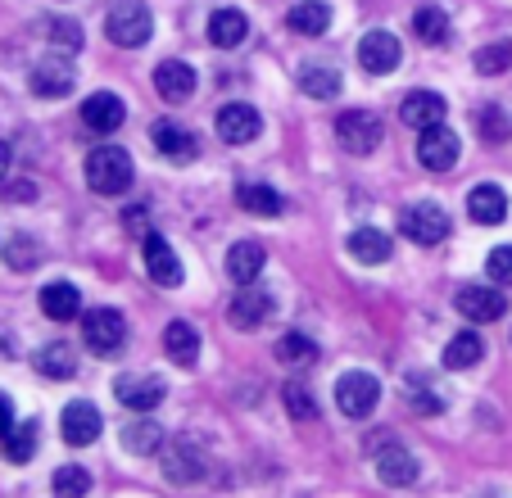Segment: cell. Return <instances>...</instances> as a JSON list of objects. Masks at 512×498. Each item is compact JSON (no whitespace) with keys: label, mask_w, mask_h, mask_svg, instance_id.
I'll list each match as a JSON object with an SVG mask.
<instances>
[{"label":"cell","mask_w":512,"mask_h":498,"mask_svg":"<svg viewBox=\"0 0 512 498\" xmlns=\"http://www.w3.org/2000/svg\"><path fill=\"white\" fill-rule=\"evenodd\" d=\"M300 91L313 100H336L340 96V73L327 64H304L300 68Z\"/></svg>","instance_id":"31"},{"label":"cell","mask_w":512,"mask_h":498,"mask_svg":"<svg viewBox=\"0 0 512 498\" xmlns=\"http://www.w3.org/2000/svg\"><path fill=\"white\" fill-rule=\"evenodd\" d=\"M263 263H268V254H263V245H254V240H236V245L227 249V277H232L236 286H254Z\"/></svg>","instance_id":"21"},{"label":"cell","mask_w":512,"mask_h":498,"mask_svg":"<svg viewBox=\"0 0 512 498\" xmlns=\"http://www.w3.org/2000/svg\"><path fill=\"white\" fill-rule=\"evenodd\" d=\"M485 272H490L494 286H512V245L490 249V259H485Z\"/></svg>","instance_id":"42"},{"label":"cell","mask_w":512,"mask_h":498,"mask_svg":"<svg viewBox=\"0 0 512 498\" xmlns=\"http://www.w3.org/2000/svg\"><path fill=\"white\" fill-rule=\"evenodd\" d=\"M245 37H250V23H245L241 10H218V14L209 19V41H213V46L236 50Z\"/></svg>","instance_id":"28"},{"label":"cell","mask_w":512,"mask_h":498,"mask_svg":"<svg viewBox=\"0 0 512 498\" xmlns=\"http://www.w3.org/2000/svg\"><path fill=\"white\" fill-rule=\"evenodd\" d=\"M55 498H87L91 489V471L87 467H59L55 471Z\"/></svg>","instance_id":"40"},{"label":"cell","mask_w":512,"mask_h":498,"mask_svg":"<svg viewBox=\"0 0 512 498\" xmlns=\"http://www.w3.org/2000/svg\"><path fill=\"white\" fill-rule=\"evenodd\" d=\"M37 435H41V426H37V422L14 426V431L5 435V458H10V462H28L32 453H37Z\"/></svg>","instance_id":"39"},{"label":"cell","mask_w":512,"mask_h":498,"mask_svg":"<svg viewBox=\"0 0 512 498\" xmlns=\"http://www.w3.org/2000/svg\"><path fill=\"white\" fill-rule=\"evenodd\" d=\"M155 91L168 100V105H182V100H191L195 96L191 64H182V59H164V64L155 68Z\"/></svg>","instance_id":"18"},{"label":"cell","mask_w":512,"mask_h":498,"mask_svg":"<svg viewBox=\"0 0 512 498\" xmlns=\"http://www.w3.org/2000/svg\"><path fill=\"white\" fill-rule=\"evenodd\" d=\"M213 127H218V141H227V145H245V141H254L259 136V127H263V118L254 114V105H223L218 109V118H213Z\"/></svg>","instance_id":"14"},{"label":"cell","mask_w":512,"mask_h":498,"mask_svg":"<svg viewBox=\"0 0 512 498\" xmlns=\"http://www.w3.org/2000/svg\"><path fill=\"white\" fill-rule=\"evenodd\" d=\"M123 449L132 453V458L159 453V449H164V431H159V422H150V417H145V422H132L123 431Z\"/></svg>","instance_id":"33"},{"label":"cell","mask_w":512,"mask_h":498,"mask_svg":"<svg viewBox=\"0 0 512 498\" xmlns=\"http://www.w3.org/2000/svg\"><path fill=\"white\" fill-rule=\"evenodd\" d=\"M50 37H55V46H59V50H73V55L82 50V28H78V23L55 19V23H50Z\"/></svg>","instance_id":"44"},{"label":"cell","mask_w":512,"mask_h":498,"mask_svg":"<svg viewBox=\"0 0 512 498\" xmlns=\"http://www.w3.org/2000/svg\"><path fill=\"white\" fill-rule=\"evenodd\" d=\"M458 150H463V141L445 123L422 127V136H417V163H422L426 173H449L458 163Z\"/></svg>","instance_id":"6"},{"label":"cell","mask_w":512,"mask_h":498,"mask_svg":"<svg viewBox=\"0 0 512 498\" xmlns=\"http://www.w3.org/2000/svg\"><path fill=\"white\" fill-rule=\"evenodd\" d=\"M59 431H64V440L73 444V449H87V444L100 440V431H105V417H100L91 403H68L64 417H59Z\"/></svg>","instance_id":"12"},{"label":"cell","mask_w":512,"mask_h":498,"mask_svg":"<svg viewBox=\"0 0 512 498\" xmlns=\"http://www.w3.org/2000/svg\"><path fill=\"white\" fill-rule=\"evenodd\" d=\"M281 403H286V412L295 417V422H318V399H313L309 385L290 381L286 390H281Z\"/></svg>","instance_id":"37"},{"label":"cell","mask_w":512,"mask_h":498,"mask_svg":"<svg viewBox=\"0 0 512 498\" xmlns=\"http://www.w3.org/2000/svg\"><path fill=\"white\" fill-rule=\"evenodd\" d=\"M105 32H109L114 46L136 50V46L150 41V32H155V14L145 10L141 0H118L114 10H109V19H105Z\"/></svg>","instance_id":"2"},{"label":"cell","mask_w":512,"mask_h":498,"mask_svg":"<svg viewBox=\"0 0 512 498\" xmlns=\"http://www.w3.org/2000/svg\"><path fill=\"white\" fill-rule=\"evenodd\" d=\"M476 123H481V136L485 141H508V132H512V118L503 114L499 105H490V109H481V118H476Z\"/></svg>","instance_id":"41"},{"label":"cell","mask_w":512,"mask_h":498,"mask_svg":"<svg viewBox=\"0 0 512 498\" xmlns=\"http://www.w3.org/2000/svg\"><path fill=\"white\" fill-rule=\"evenodd\" d=\"M5 168H10V150L0 145V177H5Z\"/></svg>","instance_id":"47"},{"label":"cell","mask_w":512,"mask_h":498,"mask_svg":"<svg viewBox=\"0 0 512 498\" xmlns=\"http://www.w3.org/2000/svg\"><path fill=\"white\" fill-rule=\"evenodd\" d=\"M73 82H78V73H73V64H68V59H41V64L32 68V77H28L32 96H41V100L68 96V91H73Z\"/></svg>","instance_id":"15"},{"label":"cell","mask_w":512,"mask_h":498,"mask_svg":"<svg viewBox=\"0 0 512 498\" xmlns=\"http://www.w3.org/2000/svg\"><path fill=\"white\" fill-rule=\"evenodd\" d=\"M345 245H349V254H354L358 263H368V268H377V263L390 259V236H386V231H377V227L349 231Z\"/></svg>","instance_id":"26"},{"label":"cell","mask_w":512,"mask_h":498,"mask_svg":"<svg viewBox=\"0 0 512 498\" xmlns=\"http://www.w3.org/2000/svg\"><path fill=\"white\" fill-rule=\"evenodd\" d=\"M14 431V403H10V394H0V440Z\"/></svg>","instance_id":"45"},{"label":"cell","mask_w":512,"mask_h":498,"mask_svg":"<svg viewBox=\"0 0 512 498\" xmlns=\"http://www.w3.org/2000/svg\"><path fill=\"white\" fill-rule=\"evenodd\" d=\"M5 259H10L14 272H28L32 263H37V245H32V240H10V245H5Z\"/></svg>","instance_id":"43"},{"label":"cell","mask_w":512,"mask_h":498,"mask_svg":"<svg viewBox=\"0 0 512 498\" xmlns=\"http://www.w3.org/2000/svg\"><path fill=\"white\" fill-rule=\"evenodd\" d=\"M413 32L422 41H431V46H440V41H449V14L440 5H422L413 14Z\"/></svg>","instance_id":"36"},{"label":"cell","mask_w":512,"mask_h":498,"mask_svg":"<svg viewBox=\"0 0 512 498\" xmlns=\"http://www.w3.org/2000/svg\"><path fill=\"white\" fill-rule=\"evenodd\" d=\"M399 118H404L408 127H435L445 123V96H435V91H408L404 105H399Z\"/></svg>","instance_id":"22"},{"label":"cell","mask_w":512,"mask_h":498,"mask_svg":"<svg viewBox=\"0 0 512 498\" xmlns=\"http://www.w3.org/2000/svg\"><path fill=\"white\" fill-rule=\"evenodd\" d=\"M404 399H408V408L417 412V417H431V412H445V399H440V390L435 385H426V376H408L404 385Z\"/></svg>","instance_id":"34"},{"label":"cell","mask_w":512,"mask_h":498,"mask_svg":"<svg viewBox=\"0 0 512 498\" xmlns=\"http://www.w3.org/2000/svg\"><path fill=\"white\" fill-rule=\"evenodd\" d=\"M481 358H485V340L476 336V331H458V336L445 345V367L449 372H467V367H476Z\"/></svg>","instance_id":"30"},{"label":"cell","mask_w":512,"mask_h":498,"mask_svg":"<svg viewBox=\"0 0 512 498\" xmlns=\"http://www.w3.org/2000/svg\"><path fill=\"white\" fill-rule=\"evenodd\" d=\"M377 399H381V385H377V376H368V372H345L336 381V408L345 412V417H354V422L372 417Z\"/></svg>","instance_id":"4"},{"label":"cell","mask_w":512,"mask_h":498,"mask_svg":"<svg viewBox=\"0 0 512 498\" xmlns=\"http://www.w3.org/2000/svg\"><path fill=\"white\" fill-rule=\"evenodd\" d=\"M114 394H118V403L132 412H155L159 403H164L168 385H164V376H155V372H127V376H118Z\"/></svg>","instance_id":"8"},{"label":"cell","mask_w":512,"mask_h":498,"mask_svg":"<svg viewBox=\"0 0 512 498\" xmlns=\"http://www.w3.org/2000/svg\"><path fill=\"white\" fill-rule=\"evenodd\" d=\"M467 213H472V222H481V227H499V222L508 218V195H503V186H494V182L472 186Z\"/></svg>","instance_id":"20"},{"label":"cell","mask_w":512,"mask_h":498,"mask_svg":"<svg viewBox=\"0 0 512 498\" xmlns=\"http://www.w3.org/2000/svg\"><path fill=\"white\" fill-rule=\"evenodd\" d=\"M236 204H241L245 213H254V218H281V213H286L281 191H272V186H263V182L236 186Z\"/></svg>","instance_id":"24"},{"label":"cell","mask_w":512,"mask_h":498,"mask_svg":"<svg viewBox=\"0 0 512 498\" xmlns=\"http://www.w3.org/2000/svg\"><path fill=\"white\" fill-rule=\"evenodd\" d=\"M82 340L100 358L118 354L127 345V317L118 308H91V313H82Z\"/></svg>","instance_id":"3"},{"label":"cell","mask_w":512,"mask_h":498,"mask_svg":"<svg viewBox=\"0 0 512 498\" xmlns=\"http://www.w3.org/2000/svg\"><path fill=\"white\" fill-rule=\"evenodd\" d=\"M164 354L173 358V363H182V367H191L195 358H200V336H195L191 322H168V331H164Z\"/></svg>","instance_id":"29"},{"label":"cell","mask_w":512,"mask_h":498,"mask_svg":"<svg viewBox=\"0 0 512 498\" xmlns=\"http://www.w3.org/2000/svg\"><path fill=\"white\" fill-rule=\"evenodd\" d=\"M155 150L164 154L168 163H191L195 159V136L186 132V127H177V123H155Z\"/></svg>","instance_id":"25"},{"label":"cell","mask_w":512,"mask_h":498,"mask_svg":"<svg viewBox=\"0 0 512 498\" xmlns=\"http://www.w3.org/2000/svg\"><path fill=\"white\" fill-rule=\"evenodd\" d=\"M127 227H132V231H141V222H145V209H127Z\"/></svg>","instance_id":"46"},{"label":"cell","mask_w":512,"mask_h":498,"mask_svg":"<svg viewBox=\"0 0 512 498\" xmlns=\"http://www.w3.org/2000/svg\"><path fill=\"white\" fill-rule=\"evenodd\" d=\"M87 186L96 195H123L132 186V154L118 145H100L87 154Z\"/></svg>","instance_id":"1"},{"label":"cell","mask_w":512,"mask_h":498,"mask_svg":"<svg viewBox=\"0 0 512 498\" xmlns=\"http://www.w3.org/2000/svg\"><path fill=\"white\" fill-rule=\"evenodd\" d=\"M358 64H363V73L372 77H386L399 68V37H390V32H368V37L358 41Z\"/></svg>","instance_id":"16"},{"label":"cell","mask_w":512,"mask_h":498,"mask_svg":"<svg viewBox=\"0 0 512 498\" xmlns=\"http://www.w3.org/2000/svg\"><path fill=\"white\" fill-rule=\"evenodd\" d=\"M272 354H277V363H286V367H313V363H318L322 349L313 345L309 336L290 331V336H281V340H277V349H272Z\"/></svg>","instance_id":"32"},{"label":"cell","mask_w":512,"mask_h":498,"mask_svg":"<svg viewBox=\"0 0 512 498\" xmlns=\"http://www.w3.org/2000/svg\"><path fill=\"white\" fill-rule=\"evenodd\" d=\"M472 64H476V73H481V77L508 73V68H512V41H490V46H481Z\"/></svg>","instance_id":"38"},{"label":"cell","mask_w":512,"mask_h":498,"mask_svg":"<svg viewBox=\"0 0 512 498\" xmlns=\"http://www.w3.org/2000/svg\"><path fill=\"white\" fill-rule=\"evenodd\" d=\"M141 259H145L150 281H159V286H177V281H182V259H177L173 245H168L164 236H155V231L141 236Z\"/></svg>","instance_id":"10"},{"label":"cell","mask_w":512,"mask_h":498,"mask_svg":"<svg viewBox=\"0 0 512 498\" xmlns=\"http://www.w3.org/2000/svg\"><path fill=\"white\" fill-rule=\"evenodd\" d=\"M454 304L467 322H499L508 313V295H499L494 286H463Z\"/></svg>","instance_id":"13"},{"label":"cell","mask_w":512,"mask_h":498,"mask_svg":"<svg viewBox=\"0 0 512 498\" xmlns=\"http://www.w3.org/2000/svg\"><path fill=\"white\" fill-rule=\"evenodd\" d=\"M37 367L50 376V381H68V376L78 372V358H73V349H68V345H59V340H55V345H46L37 354Z\"/></svg>","instance_id":"35"},{"label":"cell","mask_w":512,"mask_h":498,"mask_svg":"<svg viewBox=\"0 0 512 498\" xmlns=\"http://www.w3.org/2000/svg\"><path fill=\"white\" fill-rule=\"evenodd\" d=\"M290 32H300V37H322L331 28V5L322 0H300V5H290Z\"/></svg>","instance_id":"27"},{"label":"cell","mask_w":512,"mask_h":498,"mask_svg":"<svg viewBox=\"0 0 512 498\" xmlns=\"http://www.w3.org/2000/svg\"><path fill=\"white\" fill-rule=\"evenodd\" d=\"M381 136H386L381 118L363 114V109H349V114H340V123H336V141H340V150H349V154H372L381 145Z\"/></svg>","instance_id":"7"},{"label":"cell","mask_w":512,"mask_h":498,"mask_svg":"<svg viewBox=\"0 0 512 498\" xmlns=\"http://www.w3.org/2000/svg\"><path fill=\"white\" fill-rule=\"evenodd\" d=\"M227 317H232V326H241V331H254V326H263L272 317V295L259 290V286H245L241 295L232 299Z\"/></svg>","instance_id":"19"},{"label":"cell","mask_w":512,"mask_h":498,"mask_svg":"<svg viewBox=\"0 0 512 498\" xmlns=\"http://www.w3.org/2000/svg\"><path fill=\"white\" fill-rule=\"evenodd\" d=\"M41 313H46L50 322H73V317L82 313V290L73 286V281H50V286L41 290Z\"/></svg>","instance_id":"23"},{"label":"cell","mask_w":512,"mask_h":498,"mask_svg":"<svg viewBox=\"0 0 512 498\" xmlns=\"http://www.w3.org/2000/svg\"><path fill=\"white\" fill-rule=\"evenodd\" d=\"M372 462H377V476L386 480V485H413L417 480V458L399 440H390V435H377Z\"/></svg>","instance_id":"9"},{"label":"cell","mask_w":512,"mask_h":498,"mask_svg":"<svg viewBox=\"0 0 512 498\" xmlns=\"http://www.w3.org/2000/svg\"><path fill=\"white\" fill-rule=\"evenodd\" d=\"M123 118H127V105H123V96H114V91H96V96L82 100V123H87L91 132L109 136L123 127Z\"/></svg>","instance_id":"17"},{"label":"cell","mask_w":512,"mask_h":498,"mask_svg":"<svg viewBox=\"0 0 512 498\" xmlns=\"http://www.w3.org/2000/svg\"><path fill=\"white\" fill-rule=\"evenodd\" d=\"M399 231H404L413 245H440V240L449 236V218L440 204L422 200V204H408V209L399 213Z\"/></svg>","instance_id":"5"},{"label":"cell","mask_w":512,"mask_h":498,"mask_svg":"<svg viewBox=\"0 0 512 498\" xmlns=\"http://www.w3.org/2000/svg\"><path fill=\"white\" fill-rule=\"evenodd\" d=\"M204 471H209V462H204L200 444L177 440L164 449V476L177 480V485H195V480H204Z\"/></svg>","instance_id":"11"}]
</instances>
